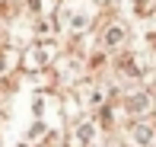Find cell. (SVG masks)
Masks as SVG:
<instances>
[{
  "label": "cell",
  "instance_id": "5",
  "mask_svg": "<svg viewBox=\"0 0 156 147\" xmlns=\"http://www.w3.org/2000/svg\"><path fill=\"white\" fill-rule=\"evenodd\" d=\"M102 42H105L108 48L121 45V42H124V26H121V23H112V26H105V35H102Z\"/></svg>",
  "mask_w": 156,
  "mask_h": 147
},
{
  "label": "cell",
  "instance_id": "2",
  "mask_svg": "<svg viewBox=\"0 0 156 147\" xmlns=\"http://www.w3.org/2000/svg\"><path fill=\"white\" fill-rule=\"evenodd\" d=\"M150 106H153V96H150V93H137V96H131V99H127L131 115H147Z\"/></svg>",
  "mask_w": 156,
  "mask_h": 147
},
{
  "label": "cell",
  "instance_id": "4",
  "mask_svg": "<svg viewBox=\"0 0 156 147\" xmlns=\"http://www.w3.org/2000/svg\"><path fill=\"white\" fill-rule=\"evenodd\" d=\"M89 144H93V125H80L67 141V147H89Z\"/></svg>",
  "mask_w": 156,
  "mask_h": 147
},
{
  "label": "cell",
  "instance_id": "1",
  "mask_svg": "<svg viewBox=\"0 0 156 147\" xmlns=\"http://www.w3.org/2000/svg\"><path fill=\"white\" fill-rule=\"evenodd\" d=\"M48 54H54V45H38V48H32L29 51V61H26V67H45L48 61Z\"/></svg>",
  "mask_w": 156,
  "mask_h": 147
},
{
  "label": "cell",
  "instance_id": "3",
  "mask_svg": "<svg viewBox=\"0 0 156 147\" xmlns=\"http://www.w3.org/2000/svg\"><path fill=\"white\" fill-rule=\"evenodd\" d=\"M131 141L137 147H153L156 138H153V128H147V125H134L131 128Z\"/></svg>",
  "mask_w": 156,
  "mask_h": 147
}]
</instances>
